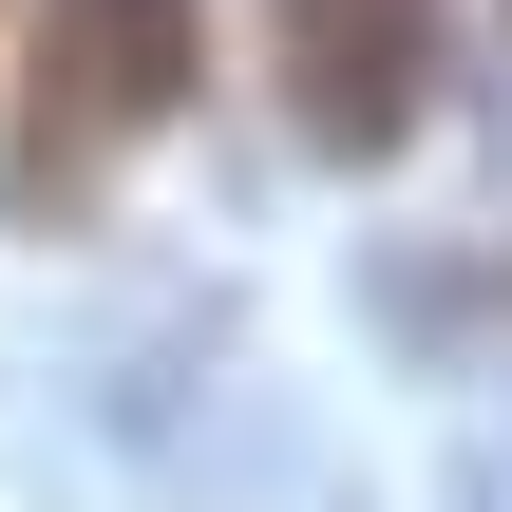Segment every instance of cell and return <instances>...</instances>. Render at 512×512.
<instances>
[{
    "label": "cell",
    "instance_id": "6da1fadb",
    "mask_svg": "<svg viewBox=\"0 0 512 512\" xmlns=\"http://www.w3.org/2000/svg\"><path fill=\"white\" fill-rule=\"evenodd\" d=\"M209 76V0H19V114H0V190L76 209L133 133H171Z\"/></svg>",
    "mask_w": 512,
    "mask_h": 512
},
{
    "label": "cell",
    "instance_id": "3957f363",
    "mask_svg": "<svg viewBox=\"0 0 512 512\" xmlns=\"http://www.w3.org/2000/svg\"><path fill=\"white\" fill-rule=\"evenodd\" d=\"M399 323H418L437 361H475V380H512V228H475V247H437V266H399Z\"/></svg>",
    "mask_w": 512,
    "mask_h": 512
},
{
    "label": "cell",
    "instance_id": "7a4b0ae2",
    "mask_svg": "<svg viewBox=\"0 0 512 512\" xmlns=\"http://www.w3.org/2000/svg\"><path fill=\"white\" fill-rule=\"evenodd\" d=\"M266 76H285L304 152H399L418 76H437V0H266Z\"/></svg>",
    "mask_w": 512,
    "mask_h": 512
}]
</instances>
